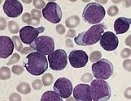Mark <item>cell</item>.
Returning <instances> with one entry per match:
<instances>
[{"instance_id":"1","label":"cell","mask_w":131,"mask_h":101,"mask_svg":"<svg viewBox=\"0 0 131 101\" xmlns=\"http://www.w3.org/2000/svg\"><path fill=\"white\" fill-rule=\"evenodd\" d=\"M24 66L30 74L39 76L43 74L48 68V60L46 55L38 52L29 53L24 62Z\"/></svg>"},{"instance_id":"2","label":"cell","mask_w":131,"mask_h":101,"mask_svg":"<svg viewBox=\"0 0 131 101\" xmlns=\"http://www.w3.org/2000/svg\"><path fill=\"white\" fill-rule=\"evenodd\" d=\"M105 30H106V27L102 24L93 25L86 31L80 33L77 37H74L75 44L81 46L94 45L100 40L101 35L104 33Z\"/></svg>"},{"instance_id":"3","label":"cell","mask_w":131,"mask_h":101,"mask_svg":"<svg viewBox=\"0 0 131 101\" xmlns=\"http://www.w3.org/2000/svg\"><path fill=\"white\" fill-rule=\"evenodd\" d=\"M105 15H106V10L103 6L94 2L88 4L82 12V18L84 21L94 25L101 24Z\"/></svg>"},{"instance_id":"4","label":"cell","mask_w":131,"mask_h":101,"mask_svg":"<svg viewBox=\"0 0 131 101\" xmlns=\"http://www.w3.org/2000/svg\"><path fill=\"white\" fill-rule=\"evenodd\" d=\"M91 98L94 101H107L111 97V88L107 81L94 79L90 85Z\"/></svg>"},{"instance_id":"5","label":"cell","mask_w":131,"mask_h":101,"mask_svg":"<svg viewBox=\"0 0 131 101\" xmlns=\"http://www.w3.org/2000/svg\"><path fill=\"white\" fill-rule=\"evenodd\" d=\"M92 71L95 79L106 80L113 75L114 66L109 60L106 58H101L99 61L92 65Z\"/></svg>"},{"instance_id":"6","label":"cell","mask_w":131,"mask_h":101,"mask_svg":"<svg viewBox=\"0 0 131 101\" xmlns=\"http://www.w3.org/2000/svg\"><path fill=\"white\" fill-rule=\"evenodd\" d=\"M67 59H68V57L67 55V52L62 49L53 50L52 53L48 55L47 58L50 68L53 71L64 70L67 66Z\"/></svg>"},{"instance_id":"7","label":"cell","mask_w":131,"mask_h":101,"mask_svg":"<svg viewBox=\"0 0 131 101\" xmlns=\"http://www.w3.org/2000/svg\"><path fill=\"white\" fill-rule=\"evenodd\" d=\"M31 47L43 55H49L54 50V39L48 36H41L31 44Z\"/></svg>"},{"instance_id":"8","label":"cell","mask_w":131,"mask_h":101,"mask_svg":"<svg viewBox=\"0 0 131 101\" xmlns=\"http://www.w3.org/2000/svg\"><path fill=\"white\" fill-rule=\"evenodd\" d=\"M42 15L45 19L52 24H58L62 18V10L55 2H48L46 7L42 10Z\"/></svg>"},{"instance_id":"9","label":"cell","mask_w":131,"mask_h":101,"mask_svg":"<svg viewBox=\"0 0 131 101\" xmlns=\"http://www.w3.org/2000/svg\"><path fill=\"white\" fill-rule=\"evenodd\" d=\"M46 28L43 26L39 28H34L32 26H25L19 31V37L21 41L26 45H31L39 37V34L44 32Z\"/></svg>"},{"instance_id":"10","label":"cell","mask_w":131,"mask_h":101,"mask_svg":"<svg viewBox=\"0 0 131 101\" xmlns=\"http://www.w3.org/2000/svg\"><path fill=\"white\" fill-rule=\"evenodd\" d=\"M53 91H55L62 98H68L73 92V85L68 79L60 78L54 83Z\"/></svg>"},{"instance_id":"11","label":"cell","mask_w":131,"mask_h":101,"mask_svg":"<svg viewBox=\"0 0 131 101\" xmlns=\"http://www.w3.org/2000/svg\"><path fill=\"white\" fill-rule=\"evenodd\" d=\"M88 58L89 57L88 56V54L84 50H74L70 52L68 59L72 67H73V68H82L88 64Z\"/></svg>"},{"instance_id":"12","label":"cell","mask_w":131,"mask_h":101,"mask_svg":"<svg viewBox=\"0 0 131 101\" xmlns=\"http://www.w3.org/2000/svg\"><path fill=\"white\" fill-rule=\"evenodd\" d=\"M119 40L118 37L115 35V33L111 31H107L101 35L100 39V45L107 52H112L115 50L118 47Z\"/></svg>"},{"instance_id":"13","label":"cell","mask_w":131,"mask_h":101,"mask_svg":"<svg viewBox=\"0 0 131 101\" xmlns=\"http://www.w3.org/2000/svg\"><path fill=\"white\" fill-rule=\"evenodd\" d=\"M3 9L8 17L18 18L23 11V5L18 0H6L4 3Z\"/></svg>"},{"instance_id":"14","label":"cell","mask_w":131,"mask_h":101,"mask_svg":"<svg viewBox=\"0 0 131 101\" xmlns=\"http://www.w3.org/2000/svg\"><path fill=\"white\" fill-rule=\"evenodd\" d=\"M74 99L77 101H91L90 85L86 84H79L74 87L73 91Z\"/></svg>"},{"instance_id":"15","label":"cell","mask_w":131,"mask_h":101,"mask_svg":"<svg viewBox=\"0 0 131 101\" xmlns=\"http://www.w3.org/2000/svg\"><path fill=\"white\" fill-rule=\"evenodd\" d=\"M14 44L12 39L7 36L0 37V58H7L12 55L14 50Z\"/></svg>"},{"instance_id":"16","label":"cell","mask_w":131,"mask_h":101,"mask_svg":"<svg viewBox=\"0 0 131 101\" xmlns=\"http://www.w3.org/2000/svg\"><path fill=\"white\" fill-rule=\"evenodd\" d=\"M130 22L131 19L129 18H119L115 20L114 24V29L116 34H123L127 32L130 27Z\"/></svg>"},{"instance_id":"17","label":"cell","mask_w":131,"mask_h":101,"mask_svg":"<svg viewBox=\"0 0 131 101\" xmlns=\"http://www.w3.org/2000/svg\"><path fill=\"white\" fill-rule=\"evenodd\" d=\"M41 101H62V98L55 91H47L42 95Z\"/></svg>"},{"instance_id":"18","label":"cell","mask_w":131,"mask_h":101,"mask_svg":"<svg viewBox=\"0 0 131 101\" xmlns=\"http://www.w3.org/2000/svg\"><path fill=\"white\" fill-rule=\"evenodd\" d=\"M66 26L69 29H73V28H76L78 25L80 24L81 21H80V18L76 15H73V16H71L69 18H67L66 19Z\"/></svg>"},{"instance_id":"19","label":"cell","mask_w":131,"mask_h":101,"mask_svg":"<svg viewBox=\"0 0 131 101\" xmlns=\"http://www.w3.org/2000/svg\"><path fill=\"white\" fill-rule=\"evenodd\" d=\"M17 91L21 94L27 95V94H29L31 92V86L26 82H22V83L18 84L17 85Z\"/></svg>"},{"instance_id":"20","label":"cell","mask_w":131,"mask_h":101,"mask_svg":"<svg viewBox=\"0 0 131 101\" xmlns=\"http://www.w3.org/2000/svg\"><path fill=\"white\" fill-rule=\"evenodd\" d=\"M12 72V70H10L7 66L1 67V70H0V79L1 80H7V79H10Z\"/></svg>"},{"instance_id":"21","label":"cell","mask_w":131,"mask_h":101,"mask_svg":"<svg viewBox=\"0 0 131 101\" xmlns=\"http://www.w3.org/2000/svg\"><path fill=\"white\" fill-rule=\"evenodd\" d=\"M8 29H9L10 32L12 33V34H17V33L20 31L19 26L15 21H10L8 23Z\"/></svg>"},{"instance_id":"22","label":"cell","mask_w":131,"mask_h":101,"mask_svg":"<svg viewBox=\"0 0 131 101\" xmlns=\"http://www.w3.org/2000/svg\"><path fill=\"white\" fill-rule=\"evenodd\" d=\"M41 80H42L43 85L45 86H49L52 85V82H53V77H52V75L51 74V73H46L45 75H43Z\"/></svg>"},{"instance_id":"23","label":"cell","mask_w":131,"mask_h":101,"mask_svg":"<svg viewBox=\"0 0 131 101\" xmlns=\"http://www.w3.org/2000/svg\"><path fill=\"white\" fill-rule=\"evenodd\" d=\"M12 41H13L14 46H15V49L18 52H20L21 50L23 49V42L21 41L20 37H18V36H13L12 37Z\"/></svg>"},{"instance_id":"24","label":"cell","mask_w":131,"mask_h":101,"mask_svg":"<svg viewBox=\"0 0 131 101\" xmlns=\"http://www.w3.org/2000/svg\"><path fill=\"white\" fill-rule=\"evenodd\" d=\"M101 57H102L101 52H99V50H95V52H92V53L90 54L89 59L92 63H95V62H97V61H99L101 59Z\"/></svg>"},{"instance_id":"25","label":"cell","mask_w":131,"mask_h":101,"mask_svg":"<svg viewBox=\"0 0 131 101\" xmlns=\"http://www.w3.org/2000/svg\"><path fill=\"white\" fill-rule=\"evenodd\" d=\"M19 60H20V56H19V54H18V53L12 54V57L10 58V60L7 62V66H12V65L16 64V63H18Z\"/></svg>"},{"instance_id":"26","label":"cell","mask_w":131,"mask_h":101,"mask_svg":"<svg viewBox=\"0 0 131 101\" xmlns=\"http://www.w3.org/2000/svg\"><path fill=\"white\" fill-rule=\"evenodd\" d=\"M32 4L34 5L35 8H37L38 10L39 9H44L46 7V2L43 1V0H33Z\"/></svg>"},{"instance_id":"27","label":"cell","mask_w":131,"mask_h":101,"mask_svg":"<svg viewBox=\"0 0 131 101\" xmlns=\"http://www.w3.org/2000/svg\"><path fill=\"white\" fill-rule=\"evenodd\" d=\"M119 12V10H118L117 6L115 5H112L109 7V9L107 10V15L110 16V17H114L116 16Z\"/></svg>"},{"instance_id":"28","label":"cell","mask_w":131,"mask_h":101,"mask_svg":"<svg viewBox=\"0 0 131 101\" xmlns=\"http://www.w3.org/2000/svg\"><path fill=\"white\" fill-rule=\"evenodd\" d=\"M12 73H14L15 75H20V74H22L23 71H24V68L21 66H13L12 68Z\"/></svg>"},{"instance_id":"29","label":"cell","mask_w":131,"mask_h":101,"mask_svg":"<svg viewBox=\"0 0 131 101\" xmlns=\"http://www.w3.org/2000/svg\"><path fill=\"white\" fill-rule=\"evenodd\" d=\"M32 88L34 90H40L42 87H43V83H42V80H39V79H36L32 82Z\"/></svg>"},{"instance_id":"30","label":"cell","mask_w":131,"mask_h":101,"mask_svg":"<svg viewBox=\"0 0 131 101\" xmlns=\"http://www.w3.org/2000/svg\"><path fill=\"white\" fill-rule=\"evenodd\" d=\"M31 15L30 13H28V12H25V13L23 14V16H22V21L24 23H26V24H30V22H31Z\"/></svg>"},{"instance_id":"31","label":"cell","mask_w":131,"mask_h":101,"mask_svg":"<svg viewBox=\"0 0 131 101\" xmlns=\"http://www.w3.org/2000/svg\"><path fill=\"white\" fill-rule=\"evenodd\" d=\"M131 55V50L129 48H125L122 50L121 52V56L122 58H128Z\"/></svg>"},{"instance_id":"32","label":"cell","mask_w":131,"mask_h":101,"mask_svg":"<svg viewBox=\"0 0 131 101\" xmlns=\"http://www.w3.org/2000/svg\"><path fill=\"white\" fill-rule=\"evenodd\" d=\"M92 75L89 74V73H85V74L82 75L81 77V80L84 82V83H88V82H90L92 81Z\"/></svg>"},{"instance_id":"33","label":"cell","mask_w":131,"mask_h":101,"mask_svg":"<svg viewBox=\"0 0 131 101\" xmlns=\"http://www.w3.org/2000/svg\"><path fill=\"white\" fill-rule=\"evenodd\" d=\"M31 17H35V18H41V17L43 16L42 15V12L38 9H33L31 10Z\"/></svg>"},{"instance_id":"34","label":"cell","mask_w":131,"mask_h":101,"mask_svg":"<svg viewBox=\"0 0 131 101\" xmlns=\"http://www.w3.org/2000/svg\"><path fill=\"white\" fill-rule=\"evenodd\" d=\"M56 31L59 33V34H60V35H62V34H64V33L66 32V28H65V26L64 25H62V24H57V26H56Z\"/></svg>"},{"instance_id":"35","label":"cell","mask_w":131,"mask_h":101,"mask_svg":"<svg viewBox=\"0 0 131 101\" xmlns=\"http://www.w3.org/2000/svg\"><path fill=\"white\" fill-rule=\"evenodd\" d=\"M39 24H40V18L32 17V18H31V19L30 24H29L33 25V26H38Z\"/></svg>"},{"instance_id":"36","label":"cell","mask_w":131,"mask_h":101,"mask_svg":"<svg viewBox=\"0 0 131 101\" xmlns=\"http://www.w3.org/2000/svg\"><path fill=\"white\" fill-rule=\"evenodd\" d=\"M130 64H131V60L128 58V59L125 60L123 62V68L127 70L128 71H131V68H130Z\"/></svg>"},{"instance_id":"37","label":"cell","mask_w":131,"mask_h":101,"mask_svg":"<svg viewBox=\"0 0 131 101\" xmlns=\"http://www.w3.org/2000/svg\"><path fill=\"white\" fill-rule=\"evenodd\" d=\"M76 37V31L75 30H73V29H70V30H68L67 33V37H68V39H73V37Z\"/></svg>"},{"instance_id":"38","label":"cell","mask_w":131,"mask_h":101,"mask_svg":"<svg viewBox=\"0 0 131 101\" xmlns=\"http://www.w3.org/2000/svg\"><path fill=\"white\" fill-rule=\"evenodd\" d=\"M9 99L10 101H12V100H18V101H20V100H22V98H21V97L18 95V93H12V95L10 96V98H9Z\"/></svg>"},{"instance_id":"39","label":"cell","mask_w":131,"mask_h":101,"mask_svg":"<svg viewBox=\"0 0 131 101\" xmlns=\"http://www.w3.org/2000/svg\"><path fill=\"white\" fill-rule=\"evenodd\" d=\"M32 48L31 47H25V48H23L22 50H20V53H22V54H27V53H31V52H32Z\"/></svg>"},{"instance_id":"40","label":"cell","mask_w":131,"mask_h":101,"mask_svg":"<svg viewBox=\"0 0 131 101\" xmlns=\"http://www.w3.org/2000/svg\"><path fill=\"white\" fill-rule=\"evenodd\" d=\"M0 20H1V27H0V29H1V31H4V30L5 29V25H6L5 18H3V17H1Z\"/></svg>"},{"instance_id":"41","label":"cell","mask_w":131,"mask_h":101,"mask_svg":"<svg viewBox=\"0 0 131 101\" xmlns=\"http://www.w3.org/2000/svg\"><path fill=\"white\" fill-rule=\"evenodd\" d=\"M66 45H67V47H69V48H72V47H73V41H72L70 39H67V40H66Z\"/></svg>"},{"instance_id":"42","label":"cell","mask_w":131,"mask_h":101,"mask_svg":"<svg viewBox=\"0 0 131 101\" xmlns=\"http://www.w3.org/2000/svg\"><path fill=\"white\" fill-rule=\"evenodd\" d=\"M130 37H131V36L129 35L128 37H127V39H126V45H128V46H130Z\"/></svg>"},{"instance_id":"43","label":"cell","mask_w":131,"mask_h":101,"mask_svg":"<svg viewBox=\"0 0 131 101\" xmlns=\"http://www.w3.org/2000/svg\"><path fill=\"white\" fill-rule=\"evenodd\" d=\"M121 1H113V3H120Z\"/></svg>"}]
</instances>
